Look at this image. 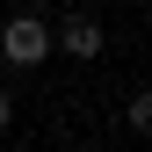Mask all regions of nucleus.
Masks as SVG:
<instances>
[{
    "label": "nucleus",
    "instance_id": "nucleus-1",
    "mask_svg": "<svg viewBox=\"0 0 152 152\" xmlns=\"http://www.w3.org/2000/svg\"><path fill=\"white\" fill-rule=\"evenodd\" d=\"M44 51H51V22H44V15H7L0 58H7V65H44Z\"/></svg>",
    "mask_w": 152,
    "mask_h": 152
},
{
    "label": "nucleus",
    "instance_id": "nucleus-2",
    "mask_svg": "<svg viewBox=\"0 0 152 152\" xmlns=\"http://www.w3.org/2000/svg\"><path fill=\"white\" fill-rule=\"evenodd\" d=\"M58 44L72 51V58H102V22H94V15H65Z\"/></svg>",
    "mask_w": 152,
    "mask_h": 152
},
{
    "label": "nucleus",
    "instance_id": "nucleus-3",
    "mask_svg": "<svg viewBox=\"0 0 152 152\" xmlns=\"http://www.w3.org/2000/svg\"><path fill=\"white\" fill-rule=\"evenodd\" d=\"M123 116H130V130H152V102H145V94H130V109H123Z\"/></svg>",
    "mask_w": 152,
    "mask_h": 152
},
{
    "label": "nucleus",
    "instance_id": "nucleus-4",
    "mask_svg": "<svg viewBox=\"0 0 152 152\" xmlns=\"http://www.w3.org/2000/svg\"><path fill=\"white\" fill-rule=\"evenodd\" d=\"M7 123H15V94L0 87V130H7Z\"/></svg>",
    "mask_w": 152,
    "mask_h": 152
}]
</instances>
